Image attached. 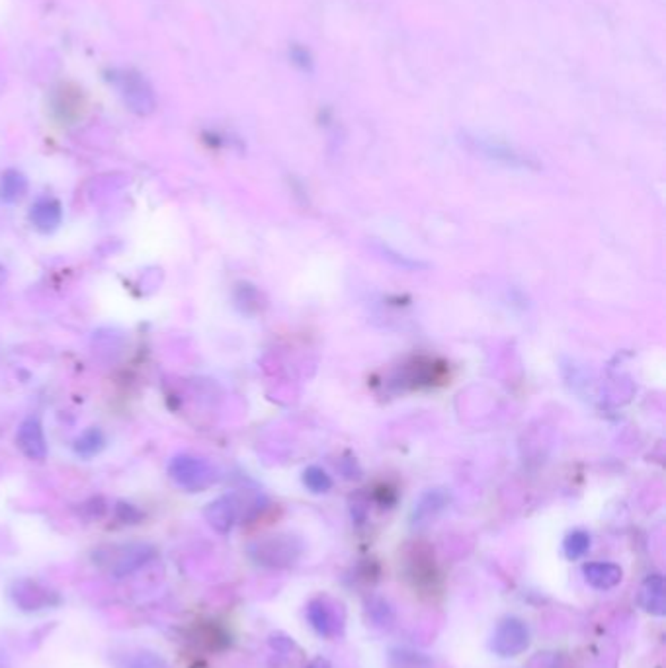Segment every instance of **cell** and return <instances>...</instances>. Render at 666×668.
<instances>
[{"label":"cell","mask_w":666,"mask_h":668,"mask_svg":"<svg viewBox=\"0 0 666 668\" xmlns=\"http://www.w3.org/2000/svg\"><path fill=\"white\" fill-rule=\"evenodd\" d=\"M583 575H584L586 583L596 590L616 588L621 583V578H624V571H621L619 565L602 563V561L586 563L583 567Z\"/></svg>","instance_id":"obj_13"},{"label":"cell","mask_w":666,"mask_h":668,"mask_svg":"<svg viewBox=\"0 0 666 668\" xmlns=\"http://www.w3.org/2000/svg\"><path fill=\"white\" fill-rule=\"evenodd\" d=\"M169 475L180 489L188 492H200L212 487L217 481L215 467L203 457L178 454L170 459Z\"/></svg>","instance_id":"obj_3"},{"label":"cell","mask_w":666,"mask_h":668,"mask_svg":"<svg viewBox=\"0 0 666 668\" xmlns=\"http://www.w3.org/2000/svg\"><path fill=\"white\" fill-rule=\"evenodd\" d=\"M305 616L311 628L324 639H338L346 629V610L341 600L329 594H319L309 600Z\"/></svg>","instance_id":"obj_4"},{"label":"cell","mask_w":666,"mask_h":668,"mask_svg":"<svg viewBox=\"0 0 666 668\" xmlns=\"http://www.w3.org/2000/svg\"><path fill=\"white\" fill-rule=\"evenodd\" d=\"M0 668H10V663H8V656L0 651Z\"/></svg>","instance_id":"obj_25"},{"label":"cell","mask_w":666,"mask_h":668,"mask_svg":"<svg viewBox=\"0 0 666 668\" xmlns=\"http://www.w3.org/2000/svg\"><path fill=\"white\" fill-rule=\"evenodd\" d=\"M157 547L143 542H134V543H116V545H104L100 550H96L92 560L94 563L112 575L114 578H124L137 573L139 568H143L157 557Z\"/></svg>","instance_id":"obj_1"},{"label":"cell","mask_w":666,"mask_h":668,"mask_svg":"<svg viewBox=\"0 0 666 668\" xmlns=\"http://www.w3.org/2000/svg\"><path fill=\"white\" fill-rule=\"evenodd\" d=\"M203 514L215 532L227 534L233 530V525L238 522V516H241V502H238L235 495H225L213 500Z\"/></svg>","instance_id":"obj_10"},{"label":"cell","mask_w":666,"mask_h":668,"mask_svg":"<svg viewBox=\"0 0 666 668\" xmlns=\"http://www.w3.org/2000/svg\"><path fill=\"white\" fill-rule=\"evenodd\" d=\"M530 628L528 623L520 618H505L502 620L490 639V651L502 656V659H512L530 647Z\"/></svg>","instance_id":"obj_7"},{"label":"cell","mask_w":666,"mask_h":668,"mask_svg":"<svg viewBox=\"0 0 666 668\" xmlns=\"http://www.w3.org/2000/svg\"><path fill=\"white\" fill-rule=\"evenodd\" d=\"M30 223L38 233L51 235L56 233L63 223V205L51 195H41L30 207Z\"/></svg>","instance_id":"obj_9"},{"label":"cell","mask_w":666,"mask_h":668,"mask_svg":"<svg viewBox=\"0 0 666 668\" xmlns=\"http://www.w3.org/2000/svg\"><path fill=\"white\" fill-rule=\"evenodd\" d=\"M305 668H333V664L329 659H324V656H316V659H313Z\"/></svg>","instance_id":"obj_24"},{"label":"cell","mask_w":666,"mask_h":668,"mask_svg":"<svg viewBox=\"0 0 666 668\" xmlns=\"http://www.w3.org/2000/svg\"><path fill=\"white\" fill-rule=\"evenodd\" d=\"M248 557L260 567L288 568L296 565L303 553V542L291 534L264 535L248 545Z\"/></svg>","instance_id":"obj_2"},{"label":"cell","mask_w":666,"mask_h":668,"mask_svg":"<svg viewBox=\"0 0 666 668\" xmlns=\"http://www.w3.org/2000/svg\"><path fill=\"white\" fill-rule=\"evenodd\" d=\"M116 668H172L170 663L155 651L137 649L129 651L116 661Z\"/></svg>","instance_id":"obj_15"},{"label":"cell","mask_w":666,"mask_h":668,"mask_svg":"<svg viewBox=\"0 0 666 668\" xmlns=\"http://www.w3.org/2000/svg\"><path fill=\"white\" fill-rule=\"evenodd\" d=\"M4 280H6V270H4L3 265H0V286H3Z\"/></svg>","instance_id":"obj_26"},{"label":"cell","mask_w":666,"mask_h":668,"mask_svg":"<svg viewBox=\"0 0 666 668\" xmlns=\"http://www.w3.org/2000/svg\"><path fill=\"white\" fill-rule=\"evenodd\" d=\"M28 192V178L20 170L10 169L0 177V202L16 204Z\"/></svg>","instance_id":"obj_14"},{"label":"cell","mask_w":666,"mask_h":668,"mask_svg":"<svg viewBox=\"0 0 666 668\" xmlns=\"http://www.w3.org/2000/svg\"><path fill=\"white\" fill-rule=\"evenodd\" d=\"M639 606L651 616L662 618L666 614V588L662 575H649L643 580L637 594Z\"/></svg>","instance_id":"obj_11"},{"label":"cell","mask_w":666,"mask_h":668,"mask_svg":"<svg viewBox=\"0 0 666 668\" xmlns=\"http://www.w3.org/2000/svg\"><path fill=\"white\" fill-rule=\"evenodd\" d=\"M110 81L116 84V89L122 94L125 106L134 114L147 116L157 106L155 92H152L151 84L135 71H114Z\"/></svg>","instance_id":"obj_5"},{"label":"cell","mask_w":666,"mask_h":668,"mask_svg":"<svg viewBox=\"0 0 666 668\" xmlns=\"http://www.w3.org/2000/svg\"><path fill=\"white\" fill-rule=\"evenodd\" d=\"M190 641L202 651L220 653L231 645V635H229V631L223 626H220V623L203 621L192 629Z\"/></svg>","instance_id":"obj_12"},{"label":"cell","mask_w":666,"mask_h":668,"mask_svg":"<svg viewBox=\"0 0 666 668\" xmlns=\"http://www.w3.org/2000/svg\"><path fill=\"white\" fill-rule=\"evenodd\" d=\"M414 586H419L422 590H434L436 588V580H438V571H436L434 560L430 555H422L417 553L412 563H411V571H409Z\"/></svg>","instance_id":"obj_16"},{"label":"cell","mask_w":666,"mask_h":668,"mask_svg":"<svg viewBox=\"0 0 666 668\" xmlns=\"http://www.w3.org/2000/svg\"><path fill=\"white\" fill-rule=\"evenodd\" d=\"M591 543H592V540H591V534H588V532H584V530L571 532L563 542L565 557L571 561L581 560V557H584L588 553V550H591Z\"/></svg>","instance_id":"obj_19"},{"label":"cell","mask_w":666,"mask_h":668,"mask_svg":"<svg viewBox=\"0 0 666 668\" xmlns=\"http://www.w3.org/2000/svg\"><path fill=\"white\" fill-rule=\"evenodd\" d=\"M303 483L311 492H316V495H321V492H326V490L333 489L331 475L326 473L324 469L315 467V465L303 471Z\"/></svg>","instance_id":"obj_21"},{"label":"cell","mask_w":666,"mask_h":668,"mask_svg":"<svg viewBox=\"0 0 666 668\" xmlns=\"http://www.w3.org/2000/svg\"><path fill=\"white\" fill-rule=\"evenodd\" d=\"M116 518L122 524L134 525V524H139L141 520H143L145 514L141 512L137 507L129 505V502H117V505H116Z\"/></svg>","instance_id":"obj_22"},{"label":"cell","mask_w":666,"mask_h":668,"mask_svg":"<svg viewBox=\"0 0 666 668\" xmlns=\"http://www.w3.org/2000/svg\"><path fill=\"white\" fill-rule=\"evenodd\" d=\"M270 645L274 647L276 651H281V653H288L291 647H293V641L290 638H281V635H272L270 638Z\"/></svg>","instance_id":"obj_23"},{"label":"cell","mask_w":666,"mask_h":668,"mask_svg":"<svg viewBox=\"0 0 666 668\" xmlns=\"http://www.w3.org/2000/svg\"><path fill=\"white\" fill-rule=\"evenodd\" d=\"M16 444L20 452L24 454L31 462H43L48 457V440L46 432H43L41 421L38 416H28V419L20 424L16 432Z\"/></svg>","instance_id":"obj_8"},{"label":"cell","mask_w":666,"mask_h":668,"mask_svg":"<svg viewBox=\"0 0 666 668\" xmlns=\"http://www.w3.org/2000/svg\"><path fill=\"white\" fill-rule=\"evenodd\" d=\"M10 600L14 602V606L22 612H39V610H51L57 608L63 598L49 586H43L38 580L31 578H18L8 588Z\"/></svg>","instance_id":"obj_6"},{"label":"cell","mask_w":666,"mask_h":668,"mask_svg":"<svg viewBox=\"0 0 666 668\" xmlns=\"http://www.w3.org/2000/svg\"><path fill=\"white\" fill-rule=\"evenodd\" d=\"M104 446H106L104 432L100 429H96V426H92V429L84 430L74 440V454L84 457V459H91V457L100 454L104 450Z\"/></svg>","instance_id":"obj_17"},{"label":"cell","mask_w":666,"mask_h":668,"mask_svg":"<svg viewBox=\"0 0 666 668\" xmlns=\"http://www.w3.org/2000/svg\"><path fill=\"white\" fill-rule=\"evenodd\" d=\"M368 610L374 626H379L384 629H389L395 623V612L387 604L384 598H371L368 602Z\"/></svg>","instance_id":"obj_20"},{"label":"cell","mask_w":666,"mask_h":668,"mask_svg":"<svg viewBox=\"0 0 666 668\" xmlns=\"http://www.w3.org/2000/svg\"><path fill=\"white\" fill-rule=\"evenodd\" d=\"M391 668H434L428 656L411 649H393L389 653Z\"/></svg>","instance_id":"obj_18"}]
</instances>
